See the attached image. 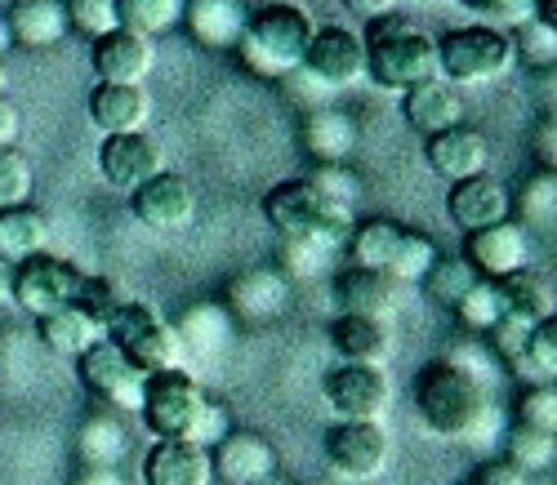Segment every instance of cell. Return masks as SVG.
Here are the masks:
<instances>
[{
    "label": "cell",
    "instance_id": "obj_1",
    "mask_svg": "<svg viewBox=\"0 0 557 485\" xmlns=\"http://www.w3.org/2000/svg\"><path fill=\"white\" fill-rule=\"evenodd\" d=\"M495 357L482 348H455L442 361H429L414 374V410L442 442H491L499 432L495 401Z\"/></svg>",
    "mask_w": 557,
    "mask_h": 485
},
{
    "label": "cell",
    "instance_id": "obj_2",
    "mask_svg": "<svg viewBox=\"0 0 557 485\" xmlns=\"http://www.w3.org/2000/svg\"><path fill=\"white\" fill-rule=\"evenodd\" d=\"M317 23L304 5H286V0H276V5H263L250 14L242 40H237V63L246 76H259V80H282L286 72H295L308 54V40H312Z\"/></svg>",
    "mask_w": 557,
    "mask_h": 485
},
{
    "label": "cell",
    "instance_id": "obj_3",
    "mask_svg": "<svg viewBox=\"0 0 557 485\" xmlns=\"http://www.w3.org/2000/svg\"><path fill=\"white\" fill-rule=\"evenodd\" d=\"M366 45V80L388 94H406L424 80H437V40L410 18H375L361 36Z\"/></svg>",
    "mask_w": 557,
    "mask_h": 485
},
{
    "label": "cell",
    "instance_id": "obj_4",
    "mask_svg": "<svg viewBox=\"0 0 557 485\" xmlns=\"http://www.w3.org/2000/svg\"><path fill=\"white\" fill-rule=\"evenodd\" d=\"M263 214L276 236H308L326 250H344L348 232L357 227V210L326 201L308 178H286L263 197Z\"/></svg>",
    "mask_w": 557,
    "mask_h": 485
},
{
    "label": "cell",
    "instance_id": "obj_5",
    "mask_svg": "<svg viewBox=\"0 0 557 485\" xmlns=\"http://www.w3.org/2000/svg\"><path fill=\"white\" fill-rule=\"evenodd\" d=\"M513 67H518V54L508 32L478 23V27H450L446 36H437V76L450 80L455 89L491 85Z\"/></svg>",
    "mask_w": 557,
    "mask_h": 485
},
{
    "label": "cell",
    "instance_id": "obj_6",
    "mask_svg": "<svg viewBox=\"0 0 557 485\" xmlns=\"http://www.w3.org/2000/svg\"><path fill=\"white\" fill-rule=\"evenodd\" d=\"M103 338L138 374H161V370H178L183 365V348H178V338H174V325L161 321L148 303L125 299L103 321Z\"/></svg>",
    "mask_w": 557,
    "mask_h": 485
},
{
    "label": "cell",
    "instance_id": "obj_7",
    "mask_svg": "<svg viewBox=\"0 0 557 485\" xmlns=\"http://www.w3.org/2000/svg\"><path fill=\"white\" fill-rule=\"evenodd\" d=\"M206 406V393L201 383L188 374V370H161V374H148L144 383V406H138V419L148 423V432L157 442H188V432L197 423Z\"/></svg>",
    "mask_w": 557,
    "mask_h": 485
},
{
    "label": "cell",
    "instance_id": "obj_8",
    "mask_svg": "<svg viewBox=\"0 0 557 485\" xmlns=\"http://www.w3.org/2000/svg\"><path fill=\"white\" fill-rule=\"evenodd\" d=\"M326 393V406L339 423H380L393 406V383L388 370L380 365H335L321 383Z\"/></svg>",
    "mask_w": 557,
    "mask_h": 485
},
{
    "label": "cell",
    "instance_id": "obj_9",
    "mask_svg": "<svg viewBox=\"0 0 557 485\" xmlns=\"http://www.w3.org/2000/svg\"><path fill=\"white\" fill-rule=\"evenodd\" d=\"M76 374L81 383L95 393L112 414H138V406H144V383L148 374H138L108 338H99L89 352L76 357Z\"/></svg>",
    "mask_w": 557,
    "mask_h": 485
},
{
    "label": "cell",
    "instance_id": "obj_10",
    "mask_svg": "<svg viewBox=\"0 0 557 485\" xmlns=\"http://www.w3.org/2000/svg\"><path fill=\"white\" fill-rule=\"evenodd\" d=\"M76 289H81V272H76V263L54 259L50 250H45V254H36V259H27V263L14 268L10 295H14V303H18L23 312H32V316H50V312L76 303Z\"/></svg>",
    "mask_w": 557,
    "mask_h": 485
},
{
    "label": "cell",
    "instance_id": "obj_11",
    "mask_svg": "<svg viewBox=\"0 0 557 485\" xmlns=\"http://www.w3.org/2000/svg\"><path fill=\"white\" fill-rule=\"evenodd\" d=\"M295 299V285L276 272V268H246L227 281L223 289V308L232 321H246V325H272L282 321L286 308Z\"/></svg>",
    "mask_w": 557,
    "mask_h": 485
},
{
    "label": "cell",
    "instance_id": "obj_12",
    "mask_svg": "<svg viewBox=\"0 0 557 485\" xmlns=\"http://www.w3.org/2000/svg\"><path fill=\"white\" fill-rule=\"evenodd\" d=\"M165 170V148L144 129V134H108L99 148V174L112 191L134 197L144 183H152Z\"/></svg>",
    "mask_w": 557,
    "mask_h": 485
},
{
    "label": "cell",
    "instance_id": "obj_13",
    "mask_svg": "<svg viewBox=\"0 0 557 485\" xmlns=\"http://www.w3.org/2000/svg\"><path fill=\"white\" fill-rule=\"evenodd\" d=\"M463 263H469L482 281H504L522 268H531V232L518 219L491 223L482 232L463 236Z\"/></svg>",
    "mask_w": 557,
    "mask_h": 485
},
{
    "label": "cell",
    "instance_id": "obj_14",
    "mask_svg": "<svg viewBox=\"0 0 557 485\" xmlns=\"http://www.w3.org/2000/svg\"><path fill=\"white\" fill-rule=\"evenodd\" d=\"M299 67L308 76H317L331 94L335 89H352V85L366 80V45L348 27H317Z\"/></svg>",
    "mask_w": 557,
    "mask_h": 485
},
{
    "label": "cell",
    "instance_id": "obj_15",
    "mask_svg": "<svg viewBox=\"0 0 557 485\" xmlns=\"http://www.w3.org/2000/svg\"><path fill=\"white\" fill-rule=\"evenodd\" d=\"M326 468L344 481H375L388 468V436L380 423H335L326 432Z\"/></svg>",
    "mask_w": 557,
    "mask_h": 485
},
{
    "label": "cell",
    "instance_id": "obj_16",
    "mask_svg": "<svg viewBox=\"0 0 557 485\" xmlns=\"http://www.w3.org/2000/svg\"><path fill=\"white\" fill-rule=\"evenodd\" d=\"M446 214L450 223L469 236V232H482L491 223H504L513 219V187L491 178V174H473V178H459L450 183L446 191Z\"/></svg>",
    "mask_w": 557,
    "mask_h": 485
},
{
    "label": "cell",
    "instance_id": "obj_17",
    "mask_svg": "<svg viewBox=\"0 0 557 485\" xmlns=\"http://www.w3.org/2000/svg\"><path fill=\"white\" fill-rule=\"evenodd\" d=\"M134 214L157 232H183L197 223V187L174 170H161L152 183L134 191Z\"/></svg>",
    "mask_w": 557,
    "mask_h": 485
},
{
    "label": "cell",
    "instance_id": "obj_18",
    "mask_svg": "<svg viewBox=\"0 0 557 485\" xmlns=\"http://www.w3.org/2000/svg\"><path fill=\"white\" fill-rule=\"evenodd\" d=\"M210 472H214L219 485H255V481L276 472V450H272L268 436L232 427L210 450Z\"/></svg>",
    "mask_w": 557,
    "mask_h": 485
},
{
    "label": "cell",
    "instance_id": "obj_19",
    "mask_svg": "<svg viewBox=\"0 0 557 485\" xmlns=\"http://www.w3.org/2000/svg\"><path fill=\"white\" fill-rule=\"evenodd\" d=\"M89 63H95L99 85H148L152 67H157V45L148 36L116 27L95 40V59Z\"/></svg>",
    "mask_w": 557,
    "mask_h": 485
},
{
    "label": "cell",
    "instance_id": "obj_20",
    "mask_svg": "<svg viewBox=\"0 0 557 485\" xmlns=\"http://www.w3.org/2000/svg\"><path fill=\"white\" fill-rule=\"evenodd\" d=\"M183 27L210 54H232L250 23V10L242 0H183Z\"/></svg>",
    "mask_w": 557,
    "mask_h": 485
},
{
    "label": "cell",
    "instance_id": "obj_21",
    "mask_svg": "<svg viewBox=\"0 0 557 485\" xmlns=\"http://www.w3.org/2000/svg\"><path fill=\"white\" fill-rule=\"evenodd\" d=\"M299 138H304V152L312 157V165H348L361 125L352 112L326 103V108H312L299 121Z\"/></svg>",
    "mask_w": 557,
    "mask_h": 485
},
{
    "label": "cell",
    "instance_id": "obj_22",
    "mask_svg": "<svg viewBox=\"0 0 557 485\" xmlns=\"http://www.w3.org/2000/svg\"><path fill=\"white\" fill-rule=\"evenodd\" d=\"M424 161L433 165V174L459 183V178L486 174V165H491V142H486V134L473 129V125H455V129L429 138Z\"/></svg>",
    "mask_w": 557,
    "mask_h": 485
},
{
    "label": "cell",
    "instance_id": "obj_23",
    "mask_svg": "<svg viewBox=\"0 0 557 485\" xmlns=\"http://www.w3.org/2000/svg\"><path fill=\"white\" fill-rule=\"evenodd\" d=\"M401 116L414 134H446L455 125H463V94L450 85V80H424V85H414L401 94Z\"/></svg>",
    "mask_w": 557,
    "mask_h": 485
},
{
    "label": "cell",
    "instance_id": "obj_24",
    "mask_svg": "<svg viewBox=\"0 0 557 485\" xmlns=\"http://www.w3.org/2000/svg\"><path fill=\"white\" fill-rule=\"evenodd\" d=\"M331 348L348 365H388L397 352V334L388 321H370V316H335L331 321Z\"/></svg>",
    "mask_w": 557,
    "mask_h": 485
},
{
    "label": "cell",
    "instance_id": "obj_25",
    "mask_svg": "<svg viewBox=\"0 0 557 485\" xmlns=\"http://www.w3.org/2000/svg\"><path fill=\"white\" fill-rule=\"evenodd\" d=\"M89 121L103 134H144L152 121L148 85H95V94H89Z\"/></svg>",
    "mask_w": 557,
    "mask_h": 485
},
{
    "label": "cell",
    "instance_id": "obj_26",
    "mask_svg": "<svg viewBox=\"0 0 557 485\" xmlns=\"http://www.w3.org/2000/svg\"><path fill=\"white\" fill-rule=\"evenodd\" d=\"M10 40L23 50H54L59 40H67V0H10L5 10Z\"/></svg>",
    "mask_w": 557,
    "mask_h": 485
},
{
    "label": "cell",
    "instance_id": "obj_27",
    "mask_svg": "<svg viewBox=\"0 0 557 485\" xmlns=\"http://www.w3.org/2000/svg\"><path fill=\"white\" fill-rule=\"evenodd\" d=\"M335 299H339V312L344 316H370V321H388L397 316V303H401V285L388 281L384 272H361V268H348L335 285Z\"/></svg>",
    "mask_w": 557,
    "mask_h": 485
},
{
    "label": "cell",
    "instance_id": "obj_28",
    "mask_svg": "<svg viewBox=\"0 0 557 485\" xmlns=\"http://www.w3.org/2000/svg\"><path fill=\"white\" fill-rule=\"evenodd\" d=\"M174 338H178L183 357L214 361V357L227 352V344H232V316H227L223 303H193V308L178 312Z\"/></svg>",
    "mask_w": 557,
    "mask_h": 485
},
{
    "label": "cell",
    "instance_id": "obj_29",
    "mask_svg": "<svg viewBox=\"0 0 557 485\" xmlns=\"http://www.w3.org/2000/svg\"><path fill=\"white\" fill-rule=\"evenodd\" d=\"M72 455L81 468H121V459L129 455V427L121 423V414L95 410L89 419H81L72 436Z\"/></svg>",
    "mask_w": 557,
    "mask_h": 485
},
{
    "label": "cell",
    "instance_id": "obj_30",
    "mask_svg": "<svg viewBox=\"0 0 557 485\" xmlns=\"http://www.w3.org/2000/svg\"><path fill=\"white\" fill-rule=\"evenodd\" d=\"M210 450L193 442H157L144 459V485H210Z\"/></svg>",
    "mask_w": 557,
    "mask_h": 485
},
{
    "label": "cell",
    "instance_id": "obj_31",
    "mask_svg": "<svg viewBox=\"0 0 557 485\" xmlns=\"http://www.w3.org/2000/svg\"><path fill=\"white\" fill-rule=\"evenodd\" d=\"M36 334H40V344L50 348L54 357L76 361L81 352H89L103 338V325L89 312H81L76 303H67V308H59L50 316H36Z\"/></svg>",
    "mask_w": 557,
    "mask_h": 485
},
{
    "label": "cell",
    "instance_id": "obj_32",
    "mask_svg": "<svg viewBox=\"0 0 557 485\" xmlns=\"http://www.w3.org/2000/svg\"><path fill=\"white\" fill-rule=\"evenodd\" d=\"M45 246H50V223H45L40 210H32V206L0 210V259L18 268V263L45 254Z\"/></svg>",
    "mask_w": 557,
    "mask_h": 485
},
{
    "label": "cell",
    "instance_id": "obj_33",
    "mask_svg": "<svg viewBox=\"0 0 557 485\" xmlns=\"http://www.w3.org/2000/svg\"><path fill=\"white\" fill-rule=\"evenodd\" d=\"M495 285H499V295H504V312H518V316H527V321H553V312H557V289H553V281H548L544 272L522 268V272L504 276V281H495Z\"/></svg>",
    "mask_w": 557,
    "mask_h": 485
},
{
    "label": "cell",
    "instance_id": "obj_34",
    "mask_svg": "<svg viewBox=\"0 0 557 485\" xmlns=\"http://www.w3.org/2000/svg\"><path fill=\"white\" fill-rule=\"evenodd\" d=\"M397 240H401V223H393V219H361L348 232L344 250H348L352 268H361V272H388Z\"/></svg>",
    "mask_w": 557,
    "mask_h": 485
},
{
    "label": "cell",
    "instance_id": "obj_35",
    "mask_svg": "<svg viewBox=\"0 0 557 485\" xmlns=\"http://www.w3.org/2000/svg\"><path fill=\"white\" fill-rule=\"evenodd\" d=\"M513 219L527 232L557 223V174L553 170H535L522 178V187L513 191Z\"/></svg>",
    "mask_w": 557,
    "mask_h": 485
},
{
    "label": "cell",
    "instance_id": "obj_36",
    "mask_svg": "<svg viewBox=\"0 0 557 485\" xmlns=\"http://www.w3.org/2000/svg\"><path fill=\"white\" fill-rule=\"evenodd\" d=\"M183 18V0H116V23L134 36H165Z\"/></svg>",
    "mask_w": 557,
    "mask_h": 485
},
{
    "label": "cell",
    "instance_id": "obj_37",
    "mask_svg": "<svg viewBox=\"0 0 557 485\" xmlns=\"http://www.w3.org/2000/svg\"><path fill=\"white\" fill-rule=\"evenodd\" d=\"M437 240L429 232H414V227H401V240H397V250H393V263H388V281L397 285H420L429 276V268L437 263Z\"/></svg>",
    "mask_w": 557,
    "mask_h": 485
},
{
    "label": "cell",
    "instance_id": "obj_38",
    "mask_svg": "<svg viewBox=\"0 0 557 485\" xmlns=\"http://www.w3.org/2000/svg\"><path fill=\"white\" fill-rule=\"evenodd\" d=\"M504 459L522 468L527 476L531 472H548L553 459H557V436L553 432H535V427H522V423H508L504 427Z\"/></svg>",
    "mask_w": 557,
    "mask_h": 485
},
{
    "label": "cell",
    "instance_id": "obj_39",
    "mask_svg": "<svg viewBox=\"0 0 557 485\" xmlns=\"http://www.w3.org/2000/svg\"><path fill=\"white\" fill-rule=\"evenodd\" d=\"M508 370H513L527 387H531V383H553V378H557V325H553V321H540V325L531 329V338H527L522 357L508 365Z\"/></svg>",
    "mask_w": 557,
    "mask_h": 485
},
{
    "label": "cell",
    "instance_id": "obj_40",
    "mask_svg": "<svg viewBox=\"0 0 557 485\" xmlns=\"http://www.w3.org/2000/svg\"><path fill=\"white\" fill-rule=\"evenodd\" d=\"M335 250H326V246H317V240H308V236H282V250H276V272H282L290 285H299V281H317L321 272H326V259H331Z\"/></svg>",
    "mask_w": 557,
    "mask_h": 485
},
{
    "label": "cell",
    "instance_id": "obj_41",
    "mask_svg": "<svg viewBox=\"0 0 557 485\" xmlns=\"http://www.w3.org/2000/svg\"><path fill=\"white\" fill-rule=\"evenodd\" d=\"M482 276L463 263V254H437V263L429 268V276L420 281V285H429V295H433V303H442V308H455L463 295H469V289L478 285Z\"/></svg>",
    "mask_w": 557,
    "mask_h": 485
},
{
    "label": "cell",
    "instance_id": "obj_42",
    "mask_svg": "<svg viewBox=\"0 0 557 485\" xmlns=\"http://www.w3.org/2000/svg\"><path fill=\"white\" fill-rule=\"evenodd\" d=\"M32 191H36V174H32V161L18 142L0 148V210H18V206H32Z\"/></svg>",
    "mask_w": 557,
    "mask_h": 485
},
{
    "label": "cell",
    "instance_id": "obj_43",
    "mask_svg": "<svg viewBox=\"0 0 557 485\" xmlns=\"http://www.w3.org/2000/svg\"><path fill=\"white\" fill-rule=\"evenodd\" d=\"M450 312H455V321L469 334H491V325L504 316V295H499L495 281H478Z\"/></svg>",
    "mask_w": 557,
    "mask_h": 485
},
{
    "label": "cell",
    "instance_id": "obj_44",
    "mask_svg": "<svg viewBox=\"0 0 557 485\" xmlns=\"http://www.w3.org/2000/svg\"><path fill=\"white\" fill-rule=\"evenodd\" d=\"M508 36H513L518 63H531V67H553V63H557V23L531 18L527 27L508 32Z\"/></svg>",
    "mask_w": 557,
    "mask_h": 485
},
{
    "label": "cell",
    "instance_id": "obj_45",
    "mask_svg": "<svg viewBox=\"0 0 557 485\" xmlns=\"http://www.w3.org/2000/svg\"><path fill=\"white\" fill-rule=\"evenodd\" d=\"M513 423L557 436V393H553V383H531V387H522V397H518V406H513Z\"/></svg>",
    "mask_w": 557,
    "mask_h": 485
},
{
    "label": "cell",
    "instance_id": "obj_46",
    "mask_svg": "<svg viewBox=\"0 0 557 485\" xmlns=\"http://www.w3.org/2000/svg\"><path fill=\"white\" fill-rule=\"evenodd\" d=\"M304 178H308L326 201H335V206H344V210H357V201H361V178H357V170H348V165H312Z\"/></svg>",
    "mask_w": 557,
    "mask_h": 485
},
{
    "label": "cell",
    "instance_id": "obj_47",
    "mask_svg": "<svg viewBox=\"0 0 557 485\" xmlns=\"http://www.w3.org/2000/svg\"><path fill=\"white\" fill-rule=\"evenodd\" d=\"M473 14L486 18V27L495 32H518L531 18H540V0H463Z\"/></svg>",
    "mask_w": 557,
    "mask_h": 485
},
{
    "label": "cell",
    "instance_id": "obj_48",
    "mask_svg": "<svg viewBox=\"0 0 557 485\" xmlns=\"http://www.w3.org/2000/svg\"><path fill=\"white\" fill-rule=\"evenodd\" d=\"M540 321H527V316H518V312H504L495 325H491V357L499 361V365H513L518 357H522V348H527V338H531V329H535Z\"/></svg>",
    "mask_w": 557,
    "mask_h": 485
},
{
    "label": "cell",
    "instance_id": "obj_49",
    "mask_svg": "<svg viewBox=\"0 0 557 485\" xmlns=\"http://www.w3.org/2000/svg\"><path fill=\"white\" fill-rule=\"evenodd\" d=\"M67 23L89 36V40H99L108 32H116V0H67Z\"/></svg>",
    "mask_w": 557,
    "mask_h": 485
},
{
    "label": "cell",
    "instance_id": "obj_50",
    "mask_svg": "<svg viewBox=\"0 0 557 485\" xmlns=\"http://www.w3.org/2000/svg\"><path fill=\"white\" fill-rule=\"evenodd\" d=\"M125 299L116 295V285L108 281V276H81V289H76V308L81 312H89V316H95L99 325L121 308Z\"/></svg>",
    "mask_w": 557,
    "mask_h": 485
},
{
    "label": "cell",
    "instance_id": "obj_51",
    "mask_svg": "<svg viewBox=\"0 0 557 485\" xmlns=\"http://www.w3.org/2000/svg\"><path fill=\"white\" fill-rule=\"evenodd\" d=\"M276 85H282L286 89V99L299 108V112H312V108H326L331 103V89L326 85H321L317 76H308L304 67H295V72H286L282 80H276Z\"/></svg>",
    "mask_w": 557,
    "mask_h": 485
},
{
    "label": "cell",
    "instance_id": "obj_52",
    "mask_svg": "<svg viewBox=\"0 0 557 485\" xmlns=\"http://www.w3.org/2000/svg\"><path fill=\"white\" fill-rule=\"evenodd\" d=\"M227 432H232V414H227V406H219V401L206 397V406H201V414H197V423H193V432H188V442L201 446V450H214Z\"/></svg>",
    "mask_w": 557,
    "mask_h": 485
},
{
    "label": "cell",
    "instance_id": "obj_53",
    "mask_svg": "<svg viewBox=\"0 0 557 485\" xmlns=\"http://www.w3.org/2000/svg\"><path fill=\"white\" fill-rule=\"evenodd\" d=\"M473 485H531V476H527L522 468H513L508 459H491V463L478 468Z\"/></svg>",
    "mask_w": 557,
    "mask_h": 485
},
{
    "label": "cell",
    "instance_id": "obj_54",
    "mask_svg": "<svg viewBox=\"0 0 557 485\" xmlns=\"http://www.w3.org/2000/svg\"><path fill=\"white\" fill-rule=\"evenodd\" d=\"M531 148H535V157H540V170H553V165H557V121H553V112L535 125Z\"/></svg>",
    "mask_w": 557,
    "mask_h": 485
},
{
    "label": "cell",
    "instance_id": "obj_55",
    "mask_svg": "<svg viewBox=\"0 0 557 485\" xmlns=\"http://www.w3.org/2000/svg\"><path fill=\"white\" fill-rule=\"evenodd\" d=\"M348 14H357L361 23H375V18H388L397 10V0H344Z\"/></svg>",
    "mask_w": 557,
    "mask_h": 485
},
{
    "label": "cell",
    "instance_id": "obj_56",
    "mask_svg": "<svg viewBox=\"0 0 557 485\" xmlns=\"http://www.w3.org/2000/svg\"><path fill=\"white\" fill-rule=\"evenodd\" d=\"M72 485H125V476H121V468H81L76 463Z\"/></svg>",
    "mask_w": 557,
    "mask_h": 485
},
{
    "label": "cell",
    "instance_id": "obj_57",
    "mask_svg": "<svg viewBox=\"0 0 557 485\" xmlns=\"http://www.w3.org/2000/svg\"><path fill=\"white\" fill-rule=\"evenodd\" d=\"M18 129H23L18 108H14L10 99H0V148H10V142L18 138Z\"/></svg>",
    "mask_w": 557,
    "mask_h": 485
},
{
    "label": "cell",
    "instance_id": "obj_58",
    "mask_svg": "<svg viewBox=\"0 0 557 485\" xmlns=\"http://www.w3.org/2000/svg\"><path fill=\"white\" fill-rule=\"evenodd\" d=\"M10 27H5V10H0V59H5V50H10Z\"/></svg>",
    "mask_w": 557,
    "mask_h": 485
},
{
    "label": "cell",
    "instance_id": "obj_59",
    "mask_svg": "<svg viewBox=\"0 0 557 485\" xmlns=\"http://www.w3.org/2000/svg\"><path fill=\"white\" fill-rule=\"evenodd\" d=\"M255 485H295V481L282 476V472H272V476H263V481H255Z\"/></svg>",
    "mask_w": 557,
    "mask_h": 485
},
{
    "label": "cell",
    "instance_id": "obj_60",
    "mask_svg": "<svg viewBox=\"0 0 557 485\" xmlns=\"http://www.w3.org/2000/svg\"><path fill=\"white\" fill-rule=\"evenodd\" d=\"M10 94V67H5V59H0V99Z\"/></svg>",
    "mask_w": 557,
    "mask_h": 485
},
{
    "label": "cell",
    "instance_id": "obj_61",
    "mask_svg": "<svg viewBox=\"0 0 557 485\" xmlns=\"http://www.w3.org/2000/svg\"><path fill=\"white\" fill-rule=\"evenodd\" d=\"M0 5H10V0H0Z\"/></svg>",
    "mask_w": 557,
    "mask_h": 485
},
{
    "label": "cell",
    "instance_id": "obj_62",
    "mask_svg": "<svg viewBox=\"0 0 557 485\" xmlns=\"http://www.w3.org/2000/svg\"><path fill=\"white\" fill-rule=\"evenodd\" d=\"M463 485H473V481H463Z\"/></svg>",
    "mask_w": 557,
    "mask_h": 485
}]
</instances>
